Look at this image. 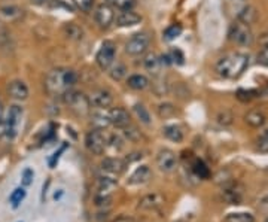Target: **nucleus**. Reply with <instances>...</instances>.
Masks as SVG:
<instances>
[{
  "instance_id": "nucleus-2",
  "label": "nucleus",
  "mask_w": 268,
  "mask_h": 222,
  "mask_svg": "<svg viewBox=\"0 0 268 222\" xmlns=\"http://www.w3.org/2000/svg\"><path fill=\"white\" fill-rule=\"evenodd\" d=\"M249 66V57L246 54H230L222 57L216 63V73L222 78H238Z\"/></svg>"
},
{
  "instance_id": "nucleus-36",
  "label": "nucleus",
  "mask_w": 268,
  "mask_h": 222,
  "mask_svg": "<svg viewBox=\"0 0 268 222\" xmlns=\"http://www.w3.org/2000/svg\"><path fill=\"white\" fill-rule=\"evenodd\" d=\"M216 119H218V123H219L221 126H231L234 116H233V113H231L230 111L223 109V111H221V112L218 113Z\"/></svg>"
},
{
  "instance_id": "nucleus-42",
  "label": "nucleus",
  "mask_w": 268,
  "mask_h": 222,
  "mask_svg": "<svg viewBox=\"0 0 268 222\" xmlns=\"http://www.w3.org/2000/svg\"><path fill=\"white\" fill-rule=\"evenodd\" d=\"M112 201V197L109 195V194H100L97 198H95V206H98V207H105V206H108L109 203Z\"/></svg>"
},
{
  "instance_id": "nucleus-14",
  "label": "nucleus",
  "mask_w": 268,
  "mask_h": 222,
  "mask_svg": "<svg viewBox=\"0 0 268 222\" xmlns=\"http://www.w3.org/2000/svg\"><path fill=\"white\" fill-rule=\"evenodd\" d=\"M8 93L14 100H19V102L27 100L29 94H30L29 87L23 82V80H12V82L8 85Z\"/></svg>"
},
{
  "instance_id": "nucleus-50",
  "label": "nucleus",
  "mask_w": 268,
  "mask_h": 222,
  "mask_svg": "<svg viewBox=\"0 0 268 222\" xmlns=\"http://www.w3.org/2000/svg\"><path fill=\"white\" fill-rule=\"evenodd\" d=\"M32 3H34L37 6H45L49 3V0H32Z\"/></svg>"
},
{
  "instance_id": "nucleus-9",
  "label": "nucleus",
  "mask_w": 268,
  "mask_h": 222,
  "mask_svg": "<svg viewBox=\"0 0 268 222\" xmlns=\"http://www.w3.org/2000/svg\"><path fill=\"white\" fill-rule=\"evenodd\" d=\"M164 203H166V197L159 192H152V194L143 195L139 200L137 207L140 210H155V209H159Z\"/></svg>"
},
{
  "instance_id": "nucleus-4",
  "label": "nucleus",
  "mask_w": 268,
  "mask_h": 222,
  "mask_svg": "<svg viewBox=\"0 0 268 222\" xmlns=\"http://www.w3.org/2000/svg\"><path fill=\"white\" fill-rule=\"evenodd\" d=\"M230 39L237 45L251 47L253 44V33L251 30V26H247L237 19L230 27Z\"/></svg>"
},
{
  "instance_id": "nucleus-6",
  "label": "nucleus",
  "mask_w": 268,
  "mask_h": 222,
  "mask_svg": "<svg viewBox=\"0 0 268 222\" xmlns=\"http://www.w3.org/2000/svg\"><path fill=\"white\" fill-rule=\"evenodd\" d=\"M149 44H151V39L146 33H136L126 44V51L127 54L137 57V55H142L146 52V49L149 48Z\"/></svg>"
},
{
  "instance_id": "nucleus-23",
  "label": "nucleus",
  "mask_w": 268,
  "mask_h": 222,
  "mask_svg": "<svg viewBox=\"0 0 268 222\" xmlns=\"http://www.w3.org/2000/svg\"><path fill=\"white\" fill-rule=\"evenodd\" d=\"M91 124L94 126V128L97 130H103L110 126V121L108 113H103V112H94L91 115Z\"/></svg>"
},
{
  "instance_id": "nucleus-46",
  "label": "nucleus",
  "mask_w": 268,
  "mask_h": 222,
  "mask_svg": "<svg viewBox=\"0 0 268 222\" xmlns=\"http://www.w3.org/2000/svg\"><path fill=\"white\" fill-rule=\"evenodd\" d=\"M110 143H112V146H113V148H118V149H121V148L124 146V143H122V139H121L119 136H112V139H110Z\"/></svg>"
},
{
  "instance_id": "nucleus-15",
  "label": "nucleus",
  "mask_w": 268,
  "mask_h": 222,
  "mask_svg": "<svg viewBox=\"0 0 268 222\" xmlns=\"http://www.w3.org/2000/svg\"><path fill=\"white\" fill-rule=\"evenodd\" d=\"M101 169L108 173H112V174H121V173L126 172L127 163L119 158H105L101 163Z\"/></svg>"
},
{
  "instance_id": "nucleus-32",
  "label": "nucleus",
  "mask_w": 268,
  "mask_h": 222,
  "mask_svg": "<svg viewBox=\"0 0 268 222\" xmlns=\"http://www.w3.org/2000/svg\"><path fill=\"white\" fill-rule=\"evenodd\" d=\"M122 130H124V134H126V137L130 140V142H139V140L142 139V134L137 130V127H134L131 124H128L127 127H124Z\"/></svg>"
},
{
  "instance_id": "nucleus-29",
  "label": "nucleus",
  "mask_w": 268,
  "mask_h": 222,
  "mask_svg": "<svg viewBox=\"0 0 268 222\" xmlns=\"http://www.w3.org/2000/svg\"><path fill=\"white\" fill-rule=\"evenodd\" d=\"M0 12H2V15H5L6 18H9V21L23 16V11L16 6H3V8H0Z\"/></svg>"
},
{
  "instance_id": "nucleus-7",
  "label": "nucleus",
  "mask_w": 268,
  "mask_h": 222,
  "mask_svg": "<svg viewBox=\"0 0 268 222\" xmlns=\"http://www.w3.org/2000/svg\"><path fill=\"white\" fill-rule=\"evenodd\" d=\"M106 143H108L106 136L103 134L101 130H97V128L91 130L85 137V145H87L88 151H91L95 155H101L103 152H105Z\"/></svg>"
},
{
  "instance_id": "nucleus-38",
  "label": "nucleus",
  "mask_w": 268,
  "mask_h": 222,
  "mask_svg": "<svg viewBox=\"0 0 268 222\" xmlns=\"http://www.w3.org/2000/svg\"><path fill=\"white\" fill-rule=\"evenodd\" d=\"M256 91L255 90H243V88H240L238 91H237V98L240 100V102H251L252 98H255L256 97Z\"/></svg>"
},
{
  "instance_id": "nucleus-34",
  "label": "nucleus",
  "mask_w": 268,
  "mask_h": 222,
  "mask_svg": "<svg viewBox=\"0 0 268 222\" xmlns=\"http://www.w3.org/2000/svg\"><path fill=\"white\" fill-rule=\"evenodd\" d=\"M26 198V190L24 188H16L12 194H11V197H9V201L12 203V206L14 207H18L19 206V203Z\"/></svg>"
},
{
  "instance_id": "nucleus-30",
  "label": "nucleus",
  "mask_w": 268,
  "mask_h": 222,
  "mask_svg": "<svg viewBox=\"0 0 268 222\" xmlns=\"http://www.w3.org/2000/svg\"><path fill=\"white\" fill-rule=\"evenodd\" d=\"M133 109H134L137 118L142 121L143 124H146V126L151 124V115H149V112H148V109L145 106H143V105H134Z\"/></svg>"
},
{
  "instance_id": "nucleus-40",
  "label": "nucleus",
  "mask_w": 268,
  "mask_h": 222,
  "mask_svg": "<svg viewBox=\"0 0 268 222\" xmlns=\"http://www.w3.org/2000/svg\"><path fill=\"white\" fill-rule=\"evenodd\" d=\"M152 88H154V93L158 95V97H161V95H166L167 93H169V87H167V84L166 82H155V84H152Z\"/></svg>"
},
{
  "instance_id": "nucleus-8",
  "label": "nucleus",
  "mask_w": 268,
  "mask_h": 222,
  "mask_svg": "<svg viewBox=\"0 0 268 222\" xmlns=\"http://www.w3.org/2000/svg\"><path fill=\"white\" fill-rule=\"evenodd\" d=\"M21 118H23V108L18 106V105H14L11 106L9 112H8V118L5 121L6 124V136L8 137H15L16 136V131H18V127L21 124Z\"/></svg>"
},
{
  "instance_id": "nucleus-35",
  "label": "nucleus",
  "mask_w": 268,
  "mask_h": 222,
  "mask_svg": "<svg viewBox=\"0 0 268 222\" xmlns=\"http://www.w3.org/2000/svg\"><path fill=\"white\" fill-rule=\"evenodd\" d=\"M174 112H176V109H174V106H173L172 103H162V105L158 106V115H159L162 119L173 116Z\"/></svg>"
},
{
  "instance_id": "nucleus-3",
  "label": "nucleus",
  "mask_w": 268,
  "mask_h": 222,
  "mask_svg": "<svg viewBox=\"0 0 268 222\" xmlns=\"http://www.w3.org/2000/svg\"><path fill=\"white\" fill-rule=\"evenodd\" d=\"M63 98L66 105H69V108L76 113V115H88L91 111V103H90V98L88 95H85L84 93H79V91H66L63 94Z\"/></svg>"
},
{
  "instance_id": "nucleus-52",
  "label": "nucleus",
  "mask_w": 268,
  "mask_h": 222,
  "mask_svg": "<svg viewBox=\"0 0 268 222\" xmlns=\"http://www.w3.org/2000/svg\"><path fill=\"white\" fill-rule=\"evenodd\" d=\"M265 134H267V136H268V130H267V131H265Z\"/></svg>"
},
{
  "instance_id": "nucleus-48",
  "label": "nucleus",
  "mask_w": 268,
  "mask_h": 222,
  "mask_svg": "<svg viewBox=\"0 0 268 222\" xmlns=\"http://www.w3.org/2000/svg\"><path fill=\"white\" fill-rule=\"evenodd\" d=\"M259 44L262 45V48H264V49H268V32H267L265 34H262V36H261Z\"/></svg>"
},
{
  "instance_id": "nucleus-1",
  "label": "nucleus",
  "mask_w": 268,
  "mask_h": 222,
  "mask_svg": "<svg viewBox=\"0 0 268 222\" xmlns=\"http://www.w3.org/2000/svg\"><path fill=\"white\" fill-rule=\"evenodd\" d=\"M78 82V73L72 69H54L45 78V88L52 95H63Z\"/></svg>"
},
{
  "instance_id": "nucleus-33",
  "label": "nucleus",
  "mask_w": 268,
  "mask_h": 222,
  "mask_svg": "<svg viewBox=\"0 0 268 222\" xmlns=\"http://www.w3.org/2000/svg\"><path fill=\"white\" fill-rule=\"evenodd\" d=\"M182 34V26L180 24H173L164 30V39L166 40H174Z\"/></svg>"
},
{
  "instance_id": "nucleus-16",
  "label": "nucleus",
  "mask_w": 268,
  "mask_h": 222,
  "mask_svg": "<svg viewBox=\"0 0 268 222\" xmlns=\"http://www.w3.org/2000/svg\"><path fill=\"white\" fill-rule=\"evenodd\" d=\"M142 21V16L133 11H122L118 16H116V24L119 27H131L136 26Z\"/></svg>"
},
{
  "instance_id": "nucleus-22",
  "label": "nucleus",
  "mask_w": 268,
  "mask_h": 222,
  "mask_svg": "<svg viewBox=\"0 0 268 222\" xmlns=\"http://www.w3.org/2000/svg\"><path fill=\"white\" fill-rule=\"evenodd\" d=\"M63 33L67 39H72V40H80L82 36H84V30L75 23H66L63 26Z\"/></svg>"
},
{
  "instance_id": "nucleus-17",
  "label": "nucleus",
  "mask_w": 268,
  "mask_h": 222,
  "mask_svg": "<svg viewBox=\"0 0 268 222\" xmlns=\"http://www.w3.org/2000/svg\"><path fill=\"white\" fill-rule=\"evenodd\" d=\"M151 169L148 166H140L136 169V172L131 174V177L128 179V184L130 185H142V184H146L148 180L151 179Z\"/></svg>"
},
{
  "instance_id": "nucleus-31",
  "label": "nucleus",
  "mask_w": 268,
  "mask_h": 222,
  "mask_svg": "<svg viewBox=\"0 0 268 222\" xmlns=\"http://www.w3.org/2000/svg\"><path fill=\"white\" fill-rule=\"evenodd\" d=\"M225 197H226V200H230L231 203L238 205L240 200H241V191H237V187H234V185L226 187L225 188Z\"/></svg>"
},
{
  "instance_id": "nucleus-51",
  "label": "nucleus",
  "mask_w": 268,
  "mask_h": 222,
  "mask_svg": "<svg viewBox=\"0 0 268 222\" xmlns=\"http://www.w3.org/2000/svg\"><path fill=\"white\" fill-rule=\"evenodd\" d=\"M2 115H3V105L0 103V119H2Z\"/></svg>"
},
{
  "instance_id": "nucleus-45",
  "label": "nucleus",
  "mask_w": 268,
  "mask_h": 222,
  "mask_svg": "<svg viewBox=\"0 0 268 222\" xmlns=\"http://www.w3.org/2000/svg\"><path fill=\"white\" fill-rule=\"evenodd\" d=\"M174 63H177V64H183V54H182V51L180 49H173V52H172V57H170Z\"/></svg>"
},
{
  "instance_id": "nucleus-37",
  "label": "nucleus",
  "mask_w": 268,
  "mask_h": 222,
  "mask_svg": "<svg viewBox=\"0 0 268 222\" xmlns=\"http://www.w3.org/2000/svg\"><path fill=\"white\" fill-rule=\"evenodd\" d=\"M112 3L119 11H131L136 6V0H112Z\"/></svg>"
},
{
  "instance_id": "nucleus-47",
  "label": "nucleus",
  "mask_w": 268,
  "mask_h": 222,
  "mask_svg": "<svg viewBox=\"0 0 268 222\" xmlns=\"http://www.w3.org/2000/svg\"><path fill=\"white\" fill-rule=\"evenodd\" d=\"M113 222H134V218L133 216H127V215H121Z\"/></svg>"
},
{
  "instance_id": "nucleus-44",
  "label": "nucleus",
  "mask_w": 268,
  "mask_h": 222,
  "mask_svg": "<svg viewBox=\"0 0 268 222\" xmlns=\"http://www.w3.org/2000/svg\"><path fill=\"white\" fill-rule=\"evenodd\" d=\"M33 176H34V173H33L32 169H26V170L23 172V185H24V187L32 185V182H33Z\"/></svg>"
},
{
  "instance_id": "nucleus-24",
  "label": "nucleus",
  "mask_w": 268,
  "mask_h": 222,
  "mask_svg": "<svg viewBox=\"0 0 268 222\" xmlns=\"http://www.w3.org/2000/svg\"><path fill=\"white\" fill-rule=\"evenodd\" d=\"M162 134L166 136L169 140H172V142H176V143H179V142H182V140H183V133H182V130L177 126H166L162 128Z\"/></svg>"
},
{
  "instance_id": "nucleus-12",
  "label": "nucleus",
  "mask_w": 268,
  "mask_h": 222,
  "mask_svg": "<svg viewBox=\"0 0 268 222\" xmlns=\"http://www.w3.org/2000/svg\"><path fill=\"white\" fill-rule=\"evenodd\" d=\"M95 21L100 27L103 29H108L113 21H115V14H113V9L106 5V3H103L100 5L97 9H95Z\"/></svg>"
},
{
  "instance_id": "nucleus-18",
  "label": "nucleus",
  "mask_w": 268,
  "mask_h": 222,
  "mask_svg": "<svg viewBox=\"0 0 268 222\" xmlns=\"http://www.w3.org/2000/svg\"><path fill=\"white\" fill-rule=\"evenodd\" d=\"M256 16H258V12H256V9H255L253 6H251V5H247V6L241 8L240 12L237 14V19H238V21H241V23H244V24H247V26H251L252 23H255Z\"/></svg>"
},
{
  "instance_id": "nucleus-39",
  "label": "nucleus",
  "mask_w": 268,
  "mask_h": 222,
  "mask_svg": "<svg viewBox=\"0 0 268 222\" xmlns=\"http://www.w3.org/2000/svg\"><path fill=\"white\" fill-rule=\"evenodd\" d=\"M73 3L82 12H90L93 9L94 3H95V0H73Z\"/></svg>"
},
{
  "instance_id": "nucleus-11",
  "label": "nucleus",
  "mask_w": 268,
  "mask_h": 222,
  "mask_svg": "<svg viewBox=\"0 0 268 222\" xmlns=\"http://www.w3.org/2000/svg\"><path fill=\"white\" fill-rule=\"evenodd\" d=\"M88 98L91 106H95L98 109H106L113 103V97L108 90H94Z\"/></svg>"
},
{
  "instance_id": "nucleus-25",
  "label": "nucleus",
  "mask_w": 268,
  "mask_h": 222,
  "mask_svg": "<svg viewBox=\"0 0 268 222\" xmlns=\"http://www.w3.org/2000/svg\"><path fill=\"white\" fill-rule=\"evenodd\" d=\"M98 191L100 194H108L109 191H112L116 187V180L110 179V177H100L98 182H97Z\"/></svg>"
},
{
  "instance_id": "nucleus-53",
  "label": "nucleus",
  "mask_w": 268,
  "mask_h": 222,
  "mask_svg": "<svg viewBox=\"0 0 268 222\" xmlns=\"http://www.w3.org/2000/svg\"><path fill=\"white\" fill-rule=\"evenodd\" d=\"M267 200H268V198H267Z\"/></svg>"
},
{
  "instance_id": "nucleus-26",
  "label": "nucleus",
  "mask_w": 268,
  "mask_h": 222,
  "mask_svg": "<svg viewBox=\"0 0 268 222\" xmlns=\"http://www.w3.org/2000/svg\"><path fill=\"white\" fill-rule=\"evenodd\" d=\"M109 75H110V78L113 80H121V79L126 78V75H127V67L124 66L122 63H116L115 66L112 64L110 69H109Z\"/></svg>"
},
{
  "instance_id": "nucleus-54",
  "label": "nucleus",
  "mask_w": 268,
  "mask_h": 222,
  "mask_svg": "<svg viewBox=\"0 0 268 222\" xmlns=\"http://www.w3.org/2000/svg\"><path fill=\"white\" fill-rule=\"evenodd\" d=\"M267 222H268V221H267Z\"/></svg>"
},
{
  "instance_id": "nucleus-43",
  "label": "nucleus",
  "mask_w": 268,
  "mask_h": 222,
  "mask_svg": "<svg viewBox=\"0 0 268 222\" xmlns=\"http://www.w3.org/2000/svg\"><path fill=\"white\" fill-rule=\"evenodd\" d=\"M8 40H9V32L6 29V26L2 21H0V47L5 45Z\"/></svg>"
},
{
  "instance_id": "nucleus-20",
  "label": "nucleus",
  "mask_w": 268,
  "mask_h": 222,
  "mask_svg": "<svg viewBox=\"0 0 268 222\" xmlns=\"http://www.w3.org/2000/svg\"><path fill=\"white\" fill-rule=\"evenodd\" d=\"M127 85L131 90L140 91V90H145V88L149 87V79L145 75H131L127 79Z\"/></svg>"
},
{
  "instance_id": "nucleus-5",
  "label": "nucleus",
  "mask_w": 268,
  "mask_h": 222,
  "mask_svg": "<svg viewBox=\"0 0 268 222\" xmlns=\"http://www.w3.org/2000/svg\"><path fill=\"white\" fill-rule=\"evenodd\" d=\"M115 54H116V47L112 40H105L101 44L98 52H97V64L101 70H109L110 66L115 62Z\"/></svg>"
},
{
  "instance_id": "nucleus-10",
  "label": "nucleus",
  "mask_w": 268,
  "mask_h": 222,
  "mask_svg": "<svg viewBox=\"0 0 268 222\" xmlns=\"http://www.w3.org/2000/svg\"><path fill=\"white\" fill-rule=\"evenodd\" d=\"M176 164H177V161H176V155L173 151L170 149H161L157 155V166L159 167L161 172H173L176 169Z\"/></svg>"
},
{
  "instance_id": "nucleus-49",
  "label": "nucleus",
  "mask_w": 268,
  "mask_h": 222,
  "mask_svg": "<svg viewBox=\"0 0 268 222\" xmlns=\"http://www.w3.org/2000/svg\"><path fill=\"white\" fill-rule=\"evenodd\" d=\"M5 134H6V124H5V121L0 119V137Z\"/></svg>"
},
{
  "instance_id": "nucleus-28",
  "label": "nucleus",
  "mask_w": 268,
  "mask_h": 222,
  "mask_svg": "<svg viewBox=\"0 0 268 222\" xmlns=\"http://www.w3.org/2000/svg\"><path fill=\"white\" fill-rule=\"evenodd\" d=\"M192 170H194V173H195L198 177H201V179H207V177L210 176L209 167L205 166L201 159H195V163H194V166H192Z\"/></svg>"
},
{
  "instance_id": "nucleus-19",
  "label": "nucleus",
  "mask_w": 268,
  "mask_h": 222,
  "mask_svg": "<svg viewBox=\"0 0 268 222\" xmlns=\"http://www.w3.org/2000/svg\"><path fill=\"white\" fill-rule=\"evenodd\" d=\"M143 64H145V69L154 76H158L159 72H161V67H162L159 57L155 55V54H148L146 58H145V62H143Z\"/></svg>"
},
{
  "instance_id": "nucleus-41",
  "label": "nucleus",
  "mask_w": 268,
  "mask_h": 222,
  "mask_svg": "<svg viewBox=\"0 0 268 222\" xmlns=\"http://www.w3.org/2000/svg\"><path fill=\"white\" fill-rule=\"evenodd\" d=\"M256 149L259 152H268V136L264 134L256 140Z\"/></svg>"
},
{
  "instance_id": "nucleus-21",
  "label": "nucleus",
  "mask_w": 268,
  "mask_h": 222,
  "mask_svg": "<svg viewBox=\"0 0 268 222\" xmlns=\"http://www.w3.org/2000/svg\"><path fill=\"white\" fill-rule=\"evenodd\" d=\"M244 121L251 127H255V128H259L265 124V115L259 111H251L244 115Z\"/></svg>"
},
{
  "instance_id": "nucleus-27",
  "label": "nucleus",
  "mask_w": 268,
  "mask_h": 222,
  "mask_svg": "<svg viewBox=\"0 0 268 222\" xmlns=\"http://www.w3.org/2000/svg\"><path fill=\"white\" fill-rule=\"evenodd\" d=\"M225 222H255V218L251 213H230Z\"/></svg>"
},
{
  "instance_id": "nucleus-13",
  "label": "nucleus",
  "mask_w": 268,
  "mask_h": 222,
  "mask_svg": "<svg viewBox=\"0 0 268 222\" xmlns=\"http://www.w3.org/2000/svg\"><path fill=\"white\" fill-rule=\"evenodd\" d=\"M108 116H109L110 124H113L115 127H119V128H124V127H127L128 124H131L128 112L126 109H122V108H112L108 112Z\"/></svg>"
}]
</instances>
